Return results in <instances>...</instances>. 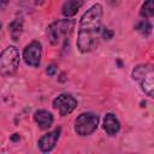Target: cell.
<instances>
[{
	"mask_svg": "<svg viewBox=\"0 0 154 154\" xmlns=\"http://www.w3.org/2000/svg\"><path fill=\"white\" fill-rule=\"evenodd\" d=\"M100 34L102 35V37H103L105 40H109V38H112V36H113V32H112L109 29H107V28H103V29L100 31Z\"/></svg>",
	"mask_w": 154,
	"mask_h": 154,
	"instance_id": "cell-15",
	"label": "cell"
},
{
	"mask_svg": "<svg viewBox=\"0 0 154 154\" xmlns=\"http://www.w3.org/2000/svg\"><path fill=\"white\" fill-rule=\"evenodd\" d=\"M34 120L40 129H48L53 124V114L45 109H38L34 113Z\"/></svg>",
	"mask_w": 154,
	"mask_h": 154,
	"instance_id": "cell-10",
	"label": "cell"
},
{
	"mask_svg": "<svg viewBox=\"0 0 154 154\" xmlns=\"http://www.w3.org/2000/svg\"><path fill=\"white\" fill-rule=\"evenodd\" d=\"M140 14L148 19V18H152L154 16V4H153V0H146L141 7V11H140Z\"/></svg>",
	"mask_w": 154,
	"mask_h": 154,
	"instance_id": "cell-13",
	"label": "cell"
},
{
	"mask_svg": "<svg viewBox=\"0 0 154 154\" xmlns=\"http://www.w3.org/2000/svg\"><path fill=\"white\" fill-rule=\"evenodd\" d=\"M45 1H46V0H35V4H36V5H42Z\"/></svg>",
	"mask_w": 154,
	"mask_h": 154,
	"instance_id": "cell-18",
	"label": "cell"
},
{
	"mask_svg": "<svg viewBox=\"0 0 154 154\" xmlns=\"http://www.w3.org/2000/svg\"><path fill=\"white\" fill-rule=\"evenodd\" d=\"M19 66V52L14 46L6 47L0 54V75L4 77L16 73Z\"/></svg>",
	"mask_w": 154,
	"mask_h": 154,
	"instance_id": "cell-3",
	"label": "cell"
},
{
	"mask_svg": "<svg viewBox=\"0 0 154 154\" xmlns=\"http://www.w3.org/2000/svg\"><path fill=\"white\" fill-rule=\"evenodd\" d=\"M8 5V0H0V10H5Z\"/></svg>",
	"mask_w": 154,
	"mask_h": 154,
	"instance_id": "cell-17",
	"label": "cell"
},
{
	"mask_svg": "<svg viewBox=\"0 0 154 154\" xmlns=\"http://www.w3.org/2000/svg\"><path fill=\"white\" fill-rule=\"evenodd\" d=\"M55 72H57V66H55L54 64H51V65L47 66V69H46V73H47L48 76H54Z\"/></svg>",
	"mask_w": 154,
	"mask_h": 154,
	"instance_id": "cell-16",
	"label": "cell"
},
{
	"mask_svg": "<svg viewBox=\"0 0 154 154\" xmlns=\"http://www.w3.org/2000/svg\"><path fill=\"white\" fill-rule=\"evenodd\" d=\"M0 29H1V23H0Z\"/></svg>",
	"mask_w": 154,
	"mask_h": 154,
	"instance_id": "cell-19",
	"label": "cell"
},
{
	"mask_svg": "<svg viewBox=\"0 0 154 154\" xmlns=\"http://www.w3.org/2000/svg\"><path fill=\"white\" fill-rule=\"evenodd\" d=\"M82 5H83V0H66L61 7V12L66 18L73 17L77 14Z\"/></svg>",
	"mask_w": 154,
	"mask_h": 154,
	"instance_id": "cell-11",
	"label": "cell"
},
{
	"mask_svg": "<svg viewBox=\"0 0 154 154\" xmlns=\"http://www.w3.org/2000/svg\"><path fill=\"white\" fill-rule=\"evenodd\" d=\"M41 55H42V46L38 41H31L29 45L25 46L23 51V59L25 64L31 67L40 66Z\"/></svg>",
	"mask_w": 154,
	"mask_h": 154,
	"instance_id": "cell-6",
	"label": "cell"
},
{
	"mask_svg": "<svg viewBox=\"0 0 154 154\" xmlns=\"http://www.w3.org/2000/svg\"><path fill=\"white\" fill-rule=\"evenodd\" d=\"M75 26L73 19H59L53 22L47 28V36L52 45H58L61 38L71 34Z\"/></svg>",
	"mask_w": 154,
	"mask_h": 154,
	"instance_id": "cell-4",
	"label": "cell"
},
{
	"mask_svg": "<svg viewBox=\"0 0 154 154\" xmlns=\"http://www.w3.org/2000/svg\"><path fill=\"white\" fill-rule=\"evenodd\" d=\"M131 77L134 81H136L142 91L149 96L153 97L154 95V70L150 64H140L137 65L132 72Z\"/></svg>",
	"mask_w": 154,
	"mask_h": 154,
	"instance_id": "cell-2",
	"label": "cell"
},
{
	"mask_svg": "<svg viewBox=\"0 0 154 154\" xmlns=\"http://www.w3.org/2000/svg\"><path fill=\"white\" fill-rule=\"evenodd\" d=\"M99 125V116L93 112H83L75 120V131L79 136L91 135Z\"/></svg>",
	"mask_w": 154,
	"mask_h": 154,
	"instance_id": "cell-5",
	"label": "cell"
},
{
	"mask_svg": "<svg viewBox=\"0 0 154 154\" xmlns=\"http://www.w3.org/2000/svg\"><path fill=\"white\" fill-rule=\"evenodd\" d=\"M103 130L107 135L114 136L120 130V123L113 113H107L103 118Z\"/></svg>",
	"mask_w": 154,
	"mask_h": 154,
	"instance_id": "cell-9",
	"label": "cell"
},
{
	"mask_svg": "<svg viewBox=\"0 0 154 154\" xmlns=\"http://www.w3.org/2000/svg\"><path fill=\"white\" fill-rule=\"evenodd\" d=\"M136 30H137L140 34H142V35H144V36H148V35L152 32V24H150L147 19H143V20H141V22L136 25Z\"/></svg>",
	"mask_w": 154,
	"mask_h": 154,
	"instance_id": "cell-14",
	"label": "cell"
},
{
	"mask_svg": "<svg viewBox=\"0 0 154 154\" xmlns=\"http://www.w3.org/2000/svg\"><path fill=\"white\" fill-rule=\"evenodd\" d=\"M102 13V6L100 4H94L81 17L76 42L77 48L81 53H88L94 48L96 38L101 31Z\"/></svg>",
	"mask_w": 154,
	"mask_h": 154,
	"instance_id": "cell-1",
	"label": "cell"
},
{
	"mask_svg": "<svg viewBox=\"0 0 154 154\" xmlns=\"http://www.w3.org/2000/svg\"><path fill=\"white\" fill-rule=\"evenodd\" d=\"M60 132H61V129L58 128V129H55V130H53V131H49L48 134H45V135L38 140V142H37L40 150H41L42 153H48V152H51V150L55 147V144H57V142H58V140H59V137H60Z\"/></svg>",
	"mask_w": 154,
	"mask_h": 154,
	"instance_id": "cell-8",
	"label": "cell"
},
{
	"mask_svg": "<svg viewBox=\"0 0 154 154\" xmlns=\"http://www.w3.org/2000/svg\"><path fill=\"white\" fill-rule=\"evenodd\" d=\"M53 107L59 111L61 117H65L77 107V100L70 94H60L53 100Z\"/></svg>",
	"mask_w": 154,
	"mask_h": 154,
	"instance_id": "cell-7",
	"label": "cell"
},
{
	"mask_svg": "<svg viewBox=\"0 0 154 154\" xmlns=\"http://www.w3.org/2000/svg\"><path fill=\"white\" fill-rule=\"evenodd\" d=\"M8 31H10L11 38L13 41H18L22 32H23V19L22 18H14L8 24Z\"/></svg>",
	"mask_w": 154,
	"mask_h": 154,
	"instance_id": "cell-12",
	"label": "cell"
}]
</instances>
